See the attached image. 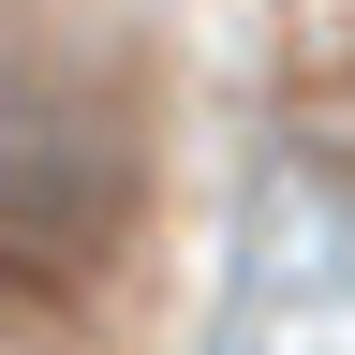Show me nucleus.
Instances as JSON below:
<instances>
[{
    "label": "nucleus",
    "mask_w": 355,
    "mask_h": 355,
    "mask_svg": "<svg viewBox=\"0 0 355 355\" xmlns=\"http://www.w3.org/2000/svg\"><path fill=\"white\" fill-rule=\"evenodd\" d=\"M282 44H296V74H340L355 60V0H282Z\"/></svg>",
    "instance_id": "2"
},
{
    "label": "nucleus",
    "mask_w": 355,
    "mask_h": 355,
    "mask_svg": "<svg viewBox=\"0 0 355 355\" xmlns=\"http://www.w3.org/2000/svg\"><path fill=\"white\" fill-rule=\"evenodd\" d=\"M133 193H148V133H133L119 89L89 74H15L0 89V266H104L133 237Z\"/></svg>",
    "instance_id": "1"
}]
</instances>
